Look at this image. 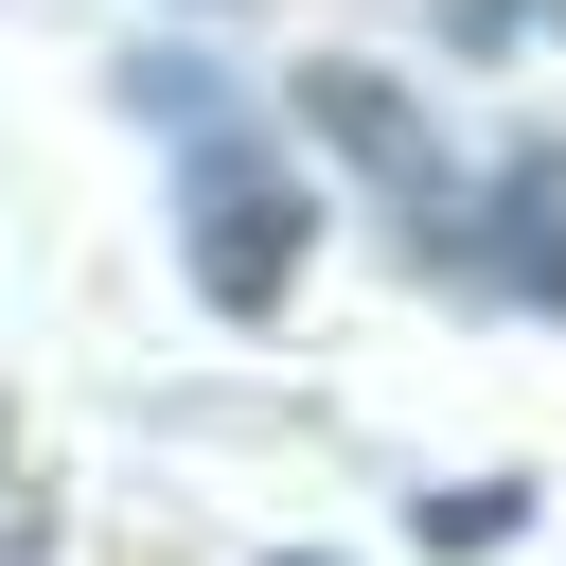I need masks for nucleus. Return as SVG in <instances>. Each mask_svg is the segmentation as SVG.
Masks as SVG:
<instances>
[{
    "mask_svg": "<svg viewBox=\"0 0 566 566\" xmlns=\"http://www.w3.org/2000/svg\"><path fill=\"white\" fill-rule=\"evenodd\" d=\"M177 106V248H195V283L230 301V318H265L283 283H301V177L212 106V88H159Z\"/></svg>",
    "mask_w": 566,
    "mask_h": 566,
    "instance_id": "nucleus-1",
    "label": "nucleus"
},
{
    "mask_svg": "<svg viewBox=\"0 0 566 566\" xmlns=\"http://www.w3.org/2000/svg\"><path fill=\"white\" fill-rule=\"evenodd\" d=\"M495 283H513V301H566V159H548V142L495 177Z\"/></svg>",
    "mask_w": 566,
    "mask_h": 566,
    "instance_id": "nucleus-2",
    "label": "nucleus"
}]
</instances>
